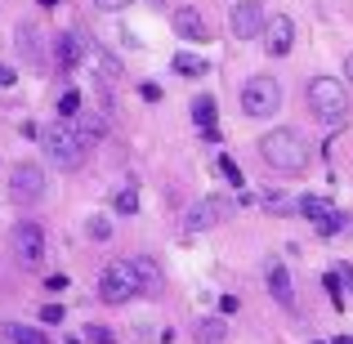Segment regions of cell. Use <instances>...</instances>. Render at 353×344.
I'll use <instances>...</instances> for the list:
<instances>
[{"instance_id": "obj_1", "label": "cell", "mask_w": 353, "mask_h": 344, "mask_svg": "<svg viewBox=\"0 0 353 344\" xmlns=\"http://www.w3.org/2000/svg\"><path fill=\"white\" fill-rule=\"evenodd\" d=\"M259 152H264V161L273 165V170L282 174H300L304 165H309V139L300 134V130H268L264 139H259Z\"/></svg>"}, {"instance_id": "obj_2", "label": "cell", "mask_w": 353, "mask_h": 344, "mask_svg": "<svg viewBox=\"0 0 353 344\" xmlns=\"http://www.w3.org/2000/svg\"><path fill=\"white\" fill-rule=\"evenodd\" d=\"M41 148L59 170H81L85 165V134H81L72 121H54L41 130Z\"/></svg>"}, {"instance_id": "obj_3", "label": "cell", "mask_w": 353, "mask_h": 344, "mask_svg": "<svg viewBox=\"0 0 353 344\" xmlns=\"http://www.w3.org/2000/svg\"><path fill=\"white\" fill-rule=\"evenodd\" d=\"M309 108H313V117L327 121V125H345V117H349L345 85H340L336 77H313L309 81Z\"/></svg>"}, {"instance_id": "obj_4", "label": "cell", "mask_w": 353, "mask_h": 344, "mask_svg": "<svg viewBox=\"0 0 353 344\" xmlns=\"http://www.w3.org/2000/svg\"><path fill=\"white\" fill-rule=\"evenodd\" d=\"M139 295V273L130 259H112V264L99 273V300L103 304H130Z\"/></svg>"}, {"instance_id": "obj_5", "label": "cell", "mask_w": 353, "mask_h": 344, "mask_svg": "<svg viewBox=\"0 0 353 344\" xmlns=\"http://www.w3.org/2000/svg\"><path fill=\"white\" fill-rule=\"evenodd\" d=\"M277 108H282V85H277L273 77H250L246 85H241V112L246 117H273Z\"/></svg>"}, {"instance_id": "obj_6", "label": "cell", "mask_w": 353, "mask_h": 344, "mask_svg": "<svg viewBox=\"0 0 353 344\" xmlns=\"http://www.w3.org/2000/svg\"><path fill=\"white\" fill-rule=\"evenodd\" d=\"M9 250H14L18 268H41L45 259V232L36 219H18L14 232H9Z\"/></svg>"}, {"instance_id": "obj_7", "label": "cell", "mask_w": 353, "mask_h": 344, "mask_svg": "<svg viewBox=\"0 0 353 344\" xmlns=\"http://www.w3.org/2000/svg\"><path fill=\"white\" fill-rule=\"evenodd\" d=\"M41 197H45L41 165H32V161L14 165V170H9V201H14V206H36Z\"/></svg>"}, {"instance_id": "obj_8", "label": "cell", "mask_w": 353, "mask_h": 344, "mask_svg": "<svg viewBox=\"0 0 353 344\" xmlns=\"http://www.w3.org/2000/svg\"><path fill=\"white\" fill-rule=\"evenodd\" d=\"M224 215H228V201L224 197H201L197 206L183 215V232H206V228H215Z\"/></svg>"}, {"instance_id": "obj_9", "label": "cell", "mask_w": 353, "mask_h": 344, "mask_svg": "<svg viewBox=\"0 0 353 344\" xmlns=\"http://www.w3.org/2000/svg\"><path fill=\"white\" fill-rule=\"evenodd\" d=\"M264 277H268V291H273V300L282 304V309H295V282H291V268H286L277 255H268V259H264Z\"/></svg>"}, {"instance_id": "obj_10", "label": "cell", "mask_w": 353, "mask_h": 344, "mask_svg": "<svg viewBox=\"0 0 353 344\" xmlns=\"http://www.w3.org/2000/svg\"><path fill=\"white\" fill-rule=\"evenodd\" d=\"M264 5L259 0H237L233 5V36H241V41H255L259 32H264Z\"/></svg>"}, {"instance_id": "obj_11", "label": "cell", "mask_w": 353, "mask_h": 344, "mask_svg": "<svg viewBox=\"0 0 353 344\" xmlns=\"http://www.w3.org/2000/svg\"><path fill=\"white\" fill-rule=\"evenodd\" d=\"M291 45H295V23L286 14L268 18V23H264V50L273 54V59H286V54H291Z\"/></svg>"}, {"instance_id": "obj_12", "label": "cell", "mask_w": 353, "mask_h": 344, "mask_svg": "<svg viewBox=\"0 0 353 344\" xmlns=\"http://www.w3.org/2000/svg\"><path fill=\"white\" fill-rule=\"evenodd\" d=\"M174 32H179L183 41H192V45L210 41V32H206V18H201V14H197L192 5H183L179 14H174Z\"/></svg>"}, {"instance_id": "obj_13", "label": "cell", "mask_w": 353, "mask_h": 344, "mask_svg": "<svg viewBox=\"0 0 353 344\" xmlns=\"http://www.w3.org/2000/svg\"><path fill=\"white\" fill-rule=\"evenodd\" d=\"M81 59H85V32H63L59 36V68L77 72Z\"/></svg>"}, {"instance_id": "obj_14", "label": "cell", "mask_w": 353, "mask_h": 344, "mask_svg": "<svg viewBox=\"0 0 353 344\" xmlns=\"http://www.w3.org/2000/svg\"><path fill=\"white\" fill-rule=\"evenodd\" d=\"M0 340H5V344H50L45 331L27 327V322H0Z\"/></svg>"}, {"instance_id": "obj_15", "label": "cell", "mask_w": 353, "mask_h": 344, "mask_svg": "<svg viewBox=\"0 0 353 344\" xmlns=\"http://www.w3.org/2000/svg\"><path fill=\"white\" fill-rule=\"evenodd\" d=\"M134 264V273H139V291H148V295H161V268L152 264L148 255H139V259H130Z\"/></svg>"}, {"instance_id": "obj_16", "label": "cell", "mask_w": 353, "mask_h": 344, "mask_svg": "<svg viewBox=\"0 0 353 344\" xmlns=\"http://www.w3.org/2000/svg\"><path fill=\"white\" fill-rule=\"evenodd\" d=\"M72 125H77L85 139H103V134H108V121H103V117H94V112H85V108L72 117Z\"/></svg>"}, {"instance_id": "obj_17", "label": "cell", "mask_w": 353, "mask_h": 344, "mask_svg": "<svg viewBox=\"0 0 353 344\" xmlns=\"http://www.w3.org/2000/svg\"><path fill=\"white\" fill-rule=\"evenodd\" d=\"M228 340V327L219 318H201L197 322V344H224Z\"/></svg>"}, {"instance_id": "obj_18", "label": "cell", "mask_w": 353, "mask_h": 344, "mask_svg": "<svg viewBox=\"0 0 353 344\" xmlns=\"http://www.w3.org/2000/svg\"><path fill=\"white\" fill-rule=\"evenodd\" d=\"M215 112H219V108H215V99H210V94H197V99H192V121H197L201 130L215 125Z\"/></svg>"}, {"instance_id": "obj_19", "label": "cell", "mask_w": 353, "mask_h": 344, "mask_svg": "<svg viewBox=\"0 0 353 344\" xmlns=\"http://www.w3.org/2000/svg\"><path fill=\"white\" fill-rule=\"evenodd\" d=\"M174 72H183V77H206L210 63L197 59V54H174Z\"/></svg>"}, {"instance_id": "obj_20", "label": "cell", "mask_w": 353, "mask_h": 344, "mask_svg": "<svg viewBox=\"0 0 353 344\" xmlns=\"http://www.w3.org/2000/svg\"><path fill=\"white\" fill-rule=\"evenodd\" d=\"M264 210H273V215H286V210H295L300 201H291V197H282V192H264V197H255Z\"/></svg>"}, {"instance_id": "obj_21", "label": "cell", "mask_w": 353, "mask_h": 344, "mask_svg": "<svg viewBox=\"0 0 353 344\" xmlns=\"http://www.w3.org/2000/svg\"><path fill=\"white\" fill-rule=\"evenodd\" d=\"M18 45H23V54H27V59H32V63H41V45H36V27H23V32H18Z\"/></svg>"}, {"instance_id": "obj_22", "label": "cell", "mask_w": 353, "mask_h": 344, "mask_svg": "<svg viewBox=\"0 0 353 344\" xmlns=\"http://www.w3.org/2000/svg\"><path fill=\"white\" fill-rule=\"evenodd\" d=\"M313 228H318L322 237H331V232H340V228H345V215H340V210H327L322 219H313Z\"/></svg>"}, {"instance_id": "obj_23", "label": "cell", "mask_w": 353, "mask_h": 344, "mask_svg": "<svg viewBox=\"0 0 353 344\" xmlns=\"http://www.w3.org/2000/svg\"><path fill=\"white\" fill-rule=\"evenodd\" d=\"M295 210H304V219H322L331 206H327L322 197H300V206H295Z\"/></svg>"}, {"instance_id": "obj_24", "label": "cell", "mask_w": 353, "mask_h": 344, "mask_svg": "<svg viewBox=\"0 0 353 344\" xmlns=\"http://www.w3.org/2000/svg\"><path fill=\"white\" fill-rule=\"evenodd\" d=\"M139 210V192L134 188H121L117 192V215H134Z\"/></svg>"}, {"instance_id": "obj_25", "label": "cell", "mask_w": 353, "mask_h": 344, "mask_svg": "<svg viewBox=\"0 0 353 344\" xmlns=\"http://www.w3.org/2000/svg\"><path fill=\"white\" fill-rule=\"evenodd\" d=\"M77 112H81V94H63L59 99V121H72Z\"/></svg>"}, {"instance_id": "obj_26", "label": "cell", "mask_w": 353, "mask_h": 344, "mask_svg": "<svg viewBox=\"0 0 353 344\" xmlns=\"http://www.w3.org/2000/svg\"><path fill=\"white\" fill-rule=\"evenodd\" d=\"M219 170H224V179L233 183V188H241V183H246V179H241V170H237V161H233V156H219Z\"/></svg>"}, {"instance_id": "obj_27", "label": "cell", "mask_w": 353, "mask_h": 344, "mask_svg": "<svg viewBox=\"0 0 353 344\" xmlns=\"http://www.w3.org/2000/svg\"><path fill=\"white\" fill-rule=\"evenodd\" d=\"M85 232H90V237H94V241H103V237H112V224H108L103 215H94V219H90V224H85Z\"/></svg>"}, {"instance_id": "obj_28", "label": "cell", "mask_w": 353, "mask_h": 344, "mask_svg": "<svg viewBox=\"0 0 353 344\" xmlns=\"http://www.w3.org/2000/svg\"><path fill=\"white\" fill-rule=\"evenodd\" d=\"M68 277H63V273H54V277H45V291H50V295H63V291H68Z\"/></svg>"}, {"instance_id": "obj_29", "label": "cell", "mask_w": 353, "mask_h": 344, "mask_svg": "<svg viewBox=\"0 0 353 344\" xmlns=\"http://www.w3.org/2000/svg\"><path fill=\"white\" fill-rule=\"evenodd\" d=\"M327 295H331L336 304H345V295H340V273H331V277H327Z\"/></svg>"}, {"instance_id": "obj_30", "label": "cell", "mask_w": 353, "mask_h": 344, "mask_svg": "<svg viewBox=\"0 0 353 344\" xmlns=\"http://www.w3.org/2000/svg\"><path fill=\"white\" fill-rule=\"evenodd\" d=\"M90 344H112V331L108 327H90Z\"/></svg>"}, {"instance_id": "obj_31", "label": "cell", "mask_w": 353, "mask_h": 344, "mask_svg": "<svg viewBox=\"0 0 353 344\" xmlns=\"http://www.w3.org/2000/svg\"><path fill=\"white\" fill-rule=\"evenodd\" d=\"M139 94H143L148 103H157V99H161V85H148V81H143V90H139Z\"/></svg>"}, {"instance_id": "obj_32", "label": "cell", "mask_w": 353, "mask_h": 344, "mask_svg": "<svg viewBox=\"0 0 353 344\" xmlns=\"http://www.w3.org/2000/svg\"><path fill=\"white\" fill-rule=\"evenodd\" d=\"M41 322H63V309H59V304H50V309L41 313Z\"/></svg>"}, {"instance_id": "obj_33", "label": "cell", "mask_w": 353, "mask_h": 344, "mask_svg": "<svg viewBox=\"0 0 353 344\" xmlns=\"http://www.w3.org/2000/svg\"><path fill=\"white\" fill-rule=\"evenodd\" d=\"M103 9H125V5H134V0H99Z\"/></svg>"}, {"instance_id": "obj_34", "label": "cell", "mask_w": 353, "mask_h": 344, "mask_svg": "<svg viewBox=\"0 0 353 344\" xmlns=\"http://www.w3.org/2000/svg\"><path fill=\"white\" fill-rule=\"evenodd\" d=\"M340 277L349 282V291H353V264H340Z\"/></svg>"}, {"instance_id": "obj_35", "label": "cell", "mask_w": 353, "mask_h": 344, "mask_svg": "<svg viewBox=\"0 0 353 344\" xmlns=\"http://www.w3.org/2000/svg\"><path fill=\"white\" fill-rule=\"evenodd\" d=\"M9 81H14V72H9L5 63H0V85H9Z\"/></svg>"}, {"instance_id": "obj_36", "label": "cell", "mask_w": 353, "mask_h": 344, "mask_svg": "<svg viewBox=\"0 0 353 344\" xmlns=\"http://www.w3.org/2000/svg\"><path fill=\"white\" fill-rule=\"evenodd\" d=\"M345 72H349V77H353V54H349V59H345Z\"/></svg>"}, {"instance_id": "obj_37", "label": "cell", "mask_w": 353, "mask_h": 344, "mask_svg": "<svg viewBox=\"0 0 353 344\" xmlns=\"http://www.w3.org/2000/svg\"><path fill=\"white\" fill-rule=\"evenodd\" d=\"M336 344H353V336H340V340H336Z\"/></svg>"}, {"instance_id": "obj_38", "label": "cell", "mask_w": 353, "mask_h": 344, "mask_svg": "<svg viewBox=\"0 0 353 344\" xmlns=\"http://www.w3.org/2000/svg\"><path fill=\"white\" fill-rule=\"evenodd\" d=\"M41 5H45V9H54V5H59V0H41Z\"/></svg>"}]
</instances>
